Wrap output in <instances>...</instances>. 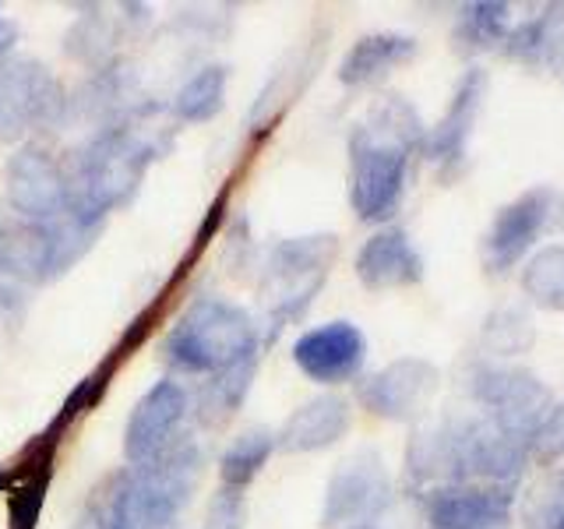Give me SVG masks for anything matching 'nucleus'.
Listing matches in <instances>:
<instances>
[{"label":"nucleus","instance_id":"nucleus-4","mask_svg":"<svg viewBox=\"0 0 564 529\" xmlns=\"http://www.w3.org/2000/svg\"><path fill=\"white\" fill-rule=\"evenodd\" d=\"M261 346L254 317L219 296H202L176 317L163 339V360L181 375H216Z\"/></svg>","mask_w":564,"mask_h":529},{"label":"nucleus","instance_id":"nucleus-12","mask_svg":"<svg viewBox=\"0 0 564 529\" xmlns=\"http://www.w3.org/2000/svg\"><path fill=\"white\" fill-rule=\"evenodd\" d=\"M431 529H511L516 490L487 484H448L423 490Z\"/></svg>","mask_w":564,"mask_h":529},{"label":"nucleus","instance_id":"nucleus-8","mask_svg":"<svg viewBox=\"0 0 564 529\" xmlns=\"http://www.w3.org/2000/svg\"><path fill=\"white\" fill-rule=\"evenodd\" d=\"M469 392L484 406L487 417L505 423L508 431L522 434L525 441L533 438L540 420L551 413V406H554V392L533 375V370L508 367V364L476 367L469 378Z\"/></svg>","mask_w":564,"mask_h":529},{"label":"nucleus","instance_id":"nucleus-18","mask_svg":"<svg viewBox=\"0 0 564 529\" xmlns=\"http://www.w3.org/2000/svg\"><path fill=\"white\" fill-rule=\"evenodd\" d=\"M352 423V410L343 396H314L300 410L282 423L275 434V445L286 452H322L346 438Z\"/></svg>","mask_w":564,"mask_h":529},{"label":"nucleus","instance_id":"nucleus-1","mask_svg":"<svg viewBox=\"0 0 564 529\" xmlns=\"http://www.w3.org/2000/svg\"><path fill=\"white\" fill-rule=\"evenodd\" d=\"M423 123L402 96H384L349 134V205L364 223H388L402 208Z\"/></svg>","mask_w":564,"mask_h":529},{"label":"nucleus","instance_id":"nucleus-31","mask_svg":"<svg viewBox=\"0 0 564 529\" xmlns=\"http://www.w3.org/2000/svg\"><path fill=\"white\" fill-rule=\"evenodd\" d=\"M75 529H110V526H106V516H102V508L99 505H93V508H88L85 511V516L75 522Z\"/></svg>","mask_w":564,"mask_h":529},{"label":"nucleus","instance_id":"nucleus-19","mask_svg":"<svg viewBox=\"0 0 564 529\" xmlns=\"http://www.w3.org/2000/svg\"><path fill=\"white\" fill-rule=\"evenodd\" d=\"M416 57V40L402 32H370L360 35L357 43L346 50V57L339 64V82L346 88H364L381 82L388 71L402 67L405 61Z\"/></svg>","mask_w":564,"mask_h":529},{"label":"nucleus","instance_id":"nucleus-17","mask_svg":"<svg viewBox=\"0 0 564 529\" xmlns=\"http://www.w3.org/2000/svg\"><path fill=\"white\" fill-rule=\"evenodd\" d=\"M501 53L508 61L533 71H561L564 67V4H543L525 22L511 25Z\"/></svg>","mask_w":564,"mask_h":529},{"label":"nucleus","instance_id":"nucleus-9","mask_svg":"<svg viewBox=\"0 0 564 529\" xmlns=\"http://www.w3.org/2000/svg\"><path fill=\"white\" fill-rule=\"evenodd\" d=\"M554 202H557L554 187L540 184L498 208V216H494L484 237V261L490 272H508L533 255L546 223L554 219Z\"/></svg>","mask_w":564,"mask_h":529},{"label":"nucleus","instance_id":"nucleus-30","mask_svg":"<svg viewBox=\"0 0 564 529\" xmlns=\"http://www.w3.org/2000/svg\"><path fill=\"white\" fill-rule=\"evenodd\" d=\"M205 529H243V498L237 490H219L208 508Z\"/></svg>","mask_w":564,"mask_h":529},{"label":"nucleus","instance_id":"nucleus-7","mask_svg":"<svg viewBox=\"0 0 564 529\" xmlns=\"http://www.w3.org/2000/svg\"><path fill=\"white\" fill-rule=\"evenodd\" d=\"M392 476L384 469V458L378 452H357L349 455L339 469L332 473L325 490V529H370L388 505H392Z\"/></svg>","mask_w":564,"mask_h":529},{"label":"nucleus","instance_id":"nucleus-16","mask_svg":"<svg viewBox=\"0 0 564 529\" xmlns=\"http://www.w3.org/2000/svg\"><path fill=\"white\" fill-rule=\"evenodd\" d=\"M357 279L367 290H402L423 279V258L410 234L399 226H384L367 237L357 251Z\"/></svg>","mask_w":564,"mask_h":529},{"label":"nucleus","instance_id":"nucleus-36","mask_svg":"<svg viewBox=\"0 0 564 529\" xmlns=\"http://www.w3.org/2000/svg\"><path fill=\"white\" fill-rule=\"evenodd\" d=\"M370 529H378V526H370Z\"/></svg>","mask_w":564,"mask_h":529},{"label":"nucleus","instance_id":"nucleus-6","mask_svg":"<svg viewBox=\"0 0 564 529\" xmlns=\"http://www.w3.org/2000/svg\"><path fill=\"white\" fill-rule=\"evenodd\" d=\"M70 99L64 85L32 57L0 61V138L18 141L29 131H50L64 123Z\"/></svg>","mask_w":564,"mask_h":529},{"label":"nucleus","instance_id":"nucleus-29","mask_svg":"<svg viewBox=\"0 0 564 529\" xmlns=\"http://www.w3.org/2000/svg\"><path fill=\"white\" fill-rule=\"evenodd\" d=\"M46 484H50V469H43L40 476H32V481H25L22 487H18L14 501H11V526L14 529H32L35 522H40Z\"/></svg>","mask_w":564,"mask_h":529},{"label":"nucleus","instance_id":"nucleus-5","mask_svg":"<svg viewBox=\"0 0 564 529\" xmlns=\"http://www.w3.org/2000/svg\"><path fill=\"white\" fill-rule=\"evenodd\" d=\"M339 240L332 234H314V237H290L279 240L261 272V300H264V317H269V335L275 339L279 328L304 314L317 290L325 287L328 264L335 261Z\"/></svg>","mask_w":564,"mask_h":529},{"label":"nucleus","instance_id":"nucleus-28","mask_svg":"<svg viewBox=\"0 0 564 529\" xmlns=\"http://www.w3.org/2000/svg\"><path fill=\"white\" fill-rule=\"evenodd\" d=\"M113 43V29L102 14H93L78 22V29L67 35V53H78L82 61H102V50Z\"/></svg>","mask_w":564,"mask_h":529},{"label":"nucleus","instance_id":"nucleus-13","mask_svg":"<svg viewBox=\"0 0 564 529\" xmlns=\"http://www.w3.org/2000/svg\"><path fill=\"white\" fill-rule=\"evenodd\" d=\"M484 99H487V71L469 67L455 85V93L448 99V110L441 114V120L427 134H423V155H427L434 166H441L445 176L463 166L473 128H476V120H480V110H484Z\"/></svg>","mask_w":564,"mask_h":529},{"label":"nucleus","instance_id":"nucleus-21","mask_svg":"<svg viewBox=\"0 0 564 529\" xmlns=\"http://www.w3.org/2000/svg\"><path fill=\"white\" fill-rule=\"evenodd\" d=\"M508 29H511V8L508 4H501V0H473V4L458 8L452 40L463 53L501 50Z\"/></svg>","mask_w":564,"mask_h":529},{"label":"nucleus","instance_id":"nucleus-11","mask_svg":"<svg viewBox=\"0 0 564 529\" xmlns=\"http://www.w3.org/2000/svg\"><path fill=\"white\" fill-rule=\"evenodd\" d=\"M8 202L29 223H50L67 212V170L43 145H22L4 170Z\"/></svg>","mask_w":564,"mask_h":529},{"label":"nucleus","instance_id":"nucleus-26","mask_svg":"<svg viewBox=\"0 0 564 529\" xmlns=\"http://www.w3.org/2000/svg\"><path fill=\"white\" fill-rule=\"evenodd\" d=\"M522 529H564V466L551 469L525 494Z\"/></svg>","mask_w":564,"mask_h":529},{"label":"nucleus","instance_id":"nucleus-20","mask_svg":"<svg viewBox=\"0 0 564 529\" xmlns=\"http://www.w3.org/2000/svg\"><path fill=\"white\" fill-rule=\"evenodd\" d=\"M40 226H43V282L64 276L96 244L102 229V223H85L75 212H61L57 219Z\"/></svg>","mask_w":564,"mask_h":529},{"label":"nucleus","instance_id":"nucleus-32","mask_svg":"<svg viewBox=\"0 0 564 529\" xmlns=\"http://www.w3.org/2000/svg\"><path fill=\"white\" fill-rule=\"evenodd\" d=\"M14 40H18V29L8 22V18H0V57L14 46Z\"/></svg>","mask_w":564,"mask_h":529},{"label":"nucleus","instance_id":"nucleus-34","mask_svg":"<svg viewBox=\"0 0 564 529\" xmlns=\"http://www.w3.org/2000/svg\"><path fill=\"white\" fill-rule=\"evenodd\" d=\"M554 212H557V223L564 226V194H561V198L554 202Z\"/></svg>","mask_w":564,"mask_h":529},{"label":"nucleus","instance_id":"nucleus-23","mask_svg":"<svg viewBox=\"0 0 564 529\" xmlns=\"http://www.w3.org/2000/svg\"><path fill=\"white\" fill-rule=\"evenodd\" d=\"M522 293L543 311H564V244H546L525 258Z\"/></svg>","mask_w":564,"mask_h":529},{"label":"nucleus","instance_id":"nucleus-35","mask_svg":"<svg viewBox=\"0 0 564 529\" xmlns=\"http://www.w3.org/2000/svg\"><path fill=\"white\" fill-rule=\"evenodd\" d=\"M11 484V473H4V469H0V490H4Z\"/></svg>","mask_w":564,"mask_h":529},{"label":"nucleus","instance_id":"nucleus-3","mask_svg":"<svg viewBox=\"0 0 564 529\" xmlns=\"http://www.w3.org/2000/svg\"><path fill=\"white\" fill-rule=\"evenodd\" d=\"M155 155V141L131 123L99 128L67 170V212L85 223H106V212H113L138 191Z\"/></svg>","mask_w":564,"mask_h":529},{"label":"nucleus","instance_id":"nucleus-22","mask_svg":"<svg viewBox=\"0 0 564 529\" xmlns=\"http://www.w3.org/2000/svg\"><path fill=\"white\" fill-rule=\"evenodd\" d=\"M254 370H258V349L240 357L237 364L216 370V375H208L205 388L198 392V417L205 423H219L223 417L234 413L247 399V392H251Z\"/></svg>","mask_w":564,"mask_h":529},{"label":"nucleus","instance_id":"nucleus-2","mask_svg":"<svg viewBox=\"0 0 564 529\" xmlns=\"http://www.w3.org/2000/svg\"><path fill=\"white\" fill-rule=\"evenodd\" d=\"M202 476V452L191 438L131 466L113 481L102 516L110 529H176Z\"/></svg>","mask_w":564,"mask_h":529},{"label":"nucleus","instance_id":"nucleus-24","mask_svg":"<svg viewBox=\"0 0 564 529\" xmlns=\"http://www.w3.org/2000/svg\"><path fill=\"white\" fill-rule=\"evenodd\" d=\"M226 67L223 64H208L198 75L187 78L181 85V93L173 96V114L184 123H205L223 110L226 99Z\"/></svg>","mask_w":564,"mask_h":529},{"label":"nucleus","instance_id":"nucleus-15","mask_svg":"<svg viewBox=\"0 0 564 529\" xmlns=\"http://www.w3.org/2000/svg\"><path fill=\"white\" fill-rule=\"evenodd\" d=\"M187 417V392L176 381H159L152 385L141 402L134 406V413L123 431V455L131 458V466H141L155 458L159 452H166L173 445L176 428Z\"/></svg>","mask_w":564,"mask_h":529},{"label":"nucleus","instance_id":"nucleus-33","mask_svg":"<svg viewBox=\"0 0 564 529\" xmlns=\"http://www.w3.org/2000/svg\"><path fill=\"white\" fill-rule=\"evenodd\" d=\"M8 237H11V229H8V223L0 219V258H4V247H8Z\"/></svg>","mask_w":564,"mask_h":529},{"label":"nucleus","instance_id":"nucleus-27","mask_svg":"<svg viewBox=\"0 0 564 529\" xmlns=\"http://www.w3.org/2000/svg\"><path fill=\"white\" fill-rule=\"evenodd\" d=\"M533 458L540 466H554L557 458H564V402H554L529 438V463Z\"/></svg>","mask_w":564,"mask_h":529},{"label":"nucleus","instance_id":"nucleus-25","mask_svg":"<svg viewBox=\"0 0 564 529\" xmlns=\"http://www.w3.org/2000/svg\"><path fill=\"white\" fill-rule=\"evenodd\" d=\"M275 449V434L264 431V428H254L240 434L234 445L226 449L223 463H219V476H223V487L229 490H243L247 484L254 481L258 469L269 463V455Z\"/></svg>","mask_w":564,"mask_h":529},{"label":"nucleus","instance_id":"nucleus-10","mask_svg":"<svg viewBox=\"0 0 564 529\" xmlns=\"http://www.w3.org/2000/svg\"><path fill=\"white\" fill-rule=\"evenodd\" d=\"M441 385V375L431 360L423 357H402L381 367L378 375L360 381L357 399L364 402L367 413L381 420H416L431 406L434 392Z\"/></svg>","mask_w":564,"mask_h":529},{"label":"nucleus","instance_id":"nucleus-14","mask_svg":"<svg viewBox=\"0 0 564 529\" xmlns=\"http://www.w3.org/2000/svg\"><path fill=\"white\" fill-rule=\"evenodd\" d=\"M293 360L311 381L343 385L367 364V335L352 322H328L304 332L293 343Z\"/></svg>","mask_w":564,"mask_h":529}]
</instances>
